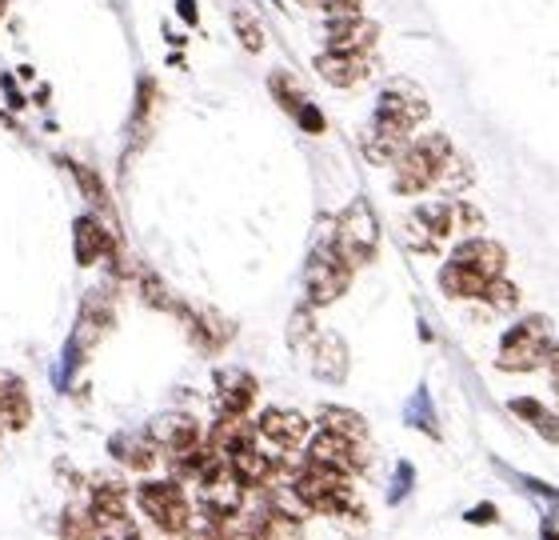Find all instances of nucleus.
Segmentation results:
<instances>
[{"label": "nucleus", "instance_id": "obj_1", "mask_svg": "<svg viewBox=\"0 0 559 540\" xmlns=\"http://www.w3.org/2000/svg\"><path fill=\"white\" fill-rule=\"evenodd\" d=\"M448 156H452V141L440 137V132L412 141L408 149L400 153L396 165H392L396 168V192L400 197H419L424 188L436 185V177H440V168H443Z\"/></svg>", "mask_w": 559, "mask_h": 540}, {"label": "nucleus", "instance_id": "obj_2", "mask_svg": "<svg viewBox=\"0 0 559 540\" xmlns=\"http://www.w3.org/2000/svg\"><path fill=\"white\" fill-rule=\"evenodd\" d=\"M551 361V325L544 317H524L508 337L500 341V364L503 373H532Z\"/></svg>", "mask_w": 559, "mask_h": 540}, {"label": "nucleus", "instance_id": "obj_3", "mask_svg": "<svg viewBox=\"0 0 559 540\" xmlns=\"http://www.w3.org/2000/svg\"><path fill=\"white\" fill-rule=\"evenodd\" d=\"M352 269H356V265L340 253L336 240L312 248V257L304 265V293H308V305L324 308V305H332V301H340V296L348 293Z\"/></svg>", "mask_w": 559, "mask_h": 540}, {"label": "nucleus", "instance_id": "obj_4", "mask_svg": "<svg viewBox=\"0 0 559 540\" xmlns=\"http://www.w3.org/2000/svg\"><path fill=\"white\" fill-rule=\"evenodd\" d=\"M376 245H380V221H376L372 204L368 200H352L336 221V248L352 265H368L376 257Z\"/></svg>", "mask_w": 559, "mask_h": 540}, {"label": "nucleus", "instance_id": "obj_5", "mask_svg": "<svg viewBox=\"0 0 559 540\" xmlns=\"http://www.w3.org/2000/svg\"><path fill=\"white\" fill-rule=\"evenodd\" d=\"M136 501L160 532H188V525H192V505H188V496L180 493V484L176 481L140 484Z\"/></svg>", "mask_w": 559, "mask_h": 540}, {"label": "nucleus", "instance_id": "obj_6", "mask_svg": "<svg viewBox=\"0 0 559 540\" xmlns=\"http://www.w3.org/2000/svg\"><path fill=\"white\" fill-rule=\"evenodd\" d=\"M455 228V204H419L404 216V245L412 253H440Z\"/></svg>", "mask_w": 559, "mask_h": 540}, {"label": "nucleus", "instance_id": "obj_7", "mask_svg": "<svg viewBox=\"0 0 559 540\" xmlns=\"http://www.w3.org/2000/svg\"><path fill=\"white\" fill-rule=\"evenodd\" d=\"M245 489L248 484L233 472V460H224V465H216V469L200 481V505H204V513H209L216 525H224V520H233L236 513H245Z\"/></svg>", "mask_w": 559, "mask_h": 540}, {"label": "nucleus", "instance_id": "obj_8", "mask_svg": "<svg viewBox=\"0 0 559 540\" xmlns=\"http://www.w3.org/2000/svg\"><path fill=\"white\" fill-rule=\"evenodd\" d=\"M364 453H368V445H360V441H352V436L336 433V429H320V433L312 436V445H308V460H316V465H328V469L344 472V477H352V472L360 469Z\"/></svg>", "mask_w": 559, "mask_h": 540}, {"label": "nucleus", "instance_id": "obj_9", "mask_svg": "<svg viewBox=\"0 0 559 540\" xmlns=\"http://www.w3.org/2000/svg\"><path fill=\"white\" fill-rule=\"evenodd\" d=\"M364 156L372 161V165H396L400 153L412 144V129L408 125H400V120L384 117V113H376L372 125L364 129Z\"/></svg>", "mask_w": 559, "mask_h": 540}, {"label": "nucleus", "instance_id": "obj_10", "mask_svg": "<svg viewBox=\"0 0 559 540\" xmlns=\"http://www.w3.org/2000/svg\"><path fill=\"white\" fill-rule=\"evenodd\" d=\"M376 113H384V117L400 120V125H408V129H416V125H424L428 120V96H424V89H416V84L408 81H396L388 84L384 93H380V105H376Z\"/></svg>", "mask_w": 559, "mask_h": 540}, {"label": "nucleus", "instance_id": "obj_11", "mask_svg": "<svg viewBox=\"0 0 559 540\" xmlns=\"http://www.w3.org/2000/svg\"><path fill=\"white\" fill-rule=\"evenodd\" d=\"M316 72L328 84H336V89H356L360 81H368L372 64H368V52H336V48H324L316 57Z\"/></svg>", "mask_w": 559, "mask_h": 540}, {"label": "nucleus", "instance_id": "obj_12", "mask_svg": "<svg viewBox=\"0 0 559 540\" xmlns=\"http://www.w3.org/2000/svg\"><path fill=\"white\" fill-rule=\"evenodd\" d=\"M324 45L336 48V52H368L376 45V24L364 21L360 12L352 16H332L324 33Z\"/></svg>", "mask_w": 559, "mask_h": 540}, {"label": "nucleus", "instance_id": "obj_13", "mask_svg": "<svg viewBox=\"0 0 559 540\" xmlns=\"http://www.w3.org/2000/svg\"><path fill=\"white\" fill-rule=\"evenodd\" d=\"M257 429H260V436H264V441H272V445L284 448V453L308 441V421H304V412H296V409L260 412Z\"/></svg>", "mask_w": 559, "mask_h": 540}, {"label": "nucleus", "instance_id": "obj_14", "mask_svg": "<svg viewBox=\"0 0 559 540\" xmlns=\"http://www.w3.org/2000/svg\"><path fill=\"white\" fill-rule=\"evenodd\" d=\"M460 265H467V269L484 272L488 281H496V277H503V269H508V253H503L500 240H488V236H472V240H464V245L455 248V257Z\"/></svg>", "mask_w": 559, "mask_h": 540}, {"label": "nucleus", "instance_id": "obj_15", "mask_svg": "<svg viewBox=\"0 0 559 540\" xmlns=\"http://www.w3.org/2000/svg\"><path fill=\"white\" fill-rule=\"evenodd\" d=\"M312 373L324 380V385H340L348 376V349L336 332H316L312 341Z\"/></svg>", "mask_w": 559, "mask_h": 540}, {"label": "nucleus", "instance_id": "obj_16", "mask_svg": "<svg viewBox=\"0 0 559 540\" xmlns=\"http://www.w3.org/2000/svg\"><path fill=\"white\" fill-rule=\"evenodd\" d=\"M152 436L173 457V453H185V448L200 445V424L192 416H185V412H164L160 421L152 424Z\"/></svg>", "mask_w": 559, "mask_h": 540}, {"label": "nucleus", "instance_id": "obj_17", "mask_svg": "<svg viewBox=\"0 0 559 540\" xmlns=\"http://www.w3.org/2000/svg\"><path fill=\"white\" fill-rule=\"evenodd\" d=\"M33 416V404H28V392L12 373H0V433H16L24 429Z\"/></svg>", "mask_w": 559, "mask_h": 540}, {"label": "nucleus", "instance_id": "obj_18", "mask_svg": "<svg viewBox=\"0 0 559 540\" xmlns=\"http://www.w3.org/2000/svg\"><path fill=\"white\" fill-rule=\"evenodd\" d=\"M260 429L252 421H248V412H221V421H216V429H212V448L216 453H224V457H233V453H240L245 445H252V436H257Z\"/></svg>", "mask_w": 559, "mask_h": 540}, {"label": "nucleus", "instance_id": "obj_19", "mask_svg": "<svg viewBox=\"0 0 559 540\" xmlns=\"http://www.w3.org/2000/svg\"><path fill=\"white\" fill-rule=\"evenodd\" d=\"M112 253H117V240H112L105 224L96 221V216H81L76 221V260H81L84 269L96 265V260L112 257Z\"/></svg>", "mask_w": 559, "mask_h": 540}, {"label": "nucleus", "instance_id": "obj_20", "mask_svg": "<svg viewBox=\"0 0 559 540\" xmlns=\"http://www.w3.org/2000/svg\"><path fill=\"white\" fill-rule=\"evenodd\" d=\"M228 460H233V472L248 484V489H269V484L280 477V465L272 457H264L257 445H245Z\"/></svg>", "mask_w": 559, "mask_h": 540}, {"label": "nucleus", "instance_id": "obj_21", "mask_svg": "<svg viewBox=\"0 0 559 540\" xmlns=\"http://www.w3.org/2000/svg\"><path fill=\"white\" fill-rule=\"evenodd\" d=\"M488 277L476 269H467V265H460V260H452V265H443L440 272V289L448 296H455V301H484V293H488Z\"/></svg>", "mask_w": 559, "mask_h": 540}, {"label": "nucleus", "instance_id": "obj_22", "mask_svg": "<svg viewBox=\"0 0 559 540\" xmlns=\"http://www.w3.org/2000/svg\"><path fill=\"white\" fill-rule=\"evenodd\" d=\"M112 457L132 472H148L160 457V445H156V436H129L120 433L112 436Z\"/></svg>", "mask_w": 559, "mask_h": 540}, {"label": "nucleus", "instance_id": "obj_23", "mask_svg": "<svg viewBox=\"0 0 559 540\" xmlns=\"http://www.w3.org/2000/svg\"><path fill=\"white\" fill-rule=\"evenodd\" d=\"M216 392H221V412H248L257 400V380L245 368H228L216 376Z\"/></svg>", "mask_w": 559, "mask_h": 540}, {"label": "nucleus", "instance_id": "obj_24", "mask_svg": "<svg viewBox=\"0 0 559 540\" xmlns=\"http://www.w3.org/2000/svg\"><path fill=\"white\" fill-rule=\"evenodd\" d=\"M192 332H197L200 353H216L233 337V325H224L216 313H192Z\"/></svg>", "mask_w": 559, "mask_h": 540}, {"label": "nucleus", "instance_id": "obj_25", "mask_svg": "<svg viewBox=\"0 0 559 540\" xmlns=\"http://www.w3.org/2000/svg\"><path fill=\"white\" fill-rule=\"evenodd\" d=\"M320 421H324V429H336V433H344V436H352V441H360V445H368V424H364V416H356L352 409L328 404Z\"/></svg>", "mask_w": 559, "mask_h": 540}, {"label": "nucleus", "instance_id": "obj_26", "mask_svg": "<svg viewBox=\"0 0 559 540\" xmlns=\"http://www.w3.org/2000/svg\"><path fill=\"white\" fill-rule=\"evenodd\" d=\"M269 89H272V96H276L280 105L288 108V113H300L308 101H304V89H300V81L296 77H288V72H272L269 77Z\"/></svg>", "mask_w": 559, "mask_h": 540}, {"label": "nucleus", "instance_id": "obj_27", "mask_svg": "<svg viewBox=\"0 0 559 540\" xmlns=\"http://www.w3.org/2000/svg\"><path fill=\"white\" fill-rule=\"evenodd\" d=\"M467 180H472V168H467V161L452 149V156L443 161L440 177H436V185L448 188V192H460V188H467Z\"/></svg>", "mask_w": 559, "mask_h": 540}, {"label": "nucleus", "instance_id": "obj_28", "mask_svg": "<svg viewBox=\"0 0 559 540\" xmlns=\"http://www.w3.org/2000/svg\"><path fill=\"white\" fill-rule=\"evenodd\" d=\"M60 532L64 537H100V525H96L93 508H69L60 520Z\"/></svg>", "mask_w": 559, "mask_h": 540}, {"label": "nucleus", "instance_id": "obj_29", "mask_svg": "<svg viewBox=\"0 0 559 540\" xmlns=\"http://www.w3.org/2000/svg\"><path fill=\"white\" fill-rule=\"evenodd\" d=\"M484 301H488L491 308H500V313H512V308L520 305V289H515L512 281H503V277H496V281L488 284V293H484Z\"/></svg>", "mask_w": 559, "mask_h": 540}, {"label": "nucleus", "instance_id": "obj_30", "mask_svg": "<svg viewBox=\"0 0 559 540\" xmlns=\"http://www.w3.org/2000/svg\"><path fill=\"white\" fill-rule=\"evenodd\" d=\"M236 36H240V45L248 52H260L264 48V28H260L257 16H248V12H236Z\"/></svg>", "mask_w": 559, "mask_h": 540}, {"label": "nucleus", "instance_id": "obj_31", "mask_svg": "<svg viewBox=\"0 0 559 540\" xmlns=\"http://www.w3.org/2000/svg\"><path fill=\"white\" fill-rule=\"evenodd\" d=\"M140 293H144V301H148L152 308H173L176 301H173V293L164 289L156 277H144V284H140Z\"/></svg>", "mask_w": 559, "mask_h": 540}, {"label": "nucleus", "instance_id": "obj_32", "mask_svg": "<svg viewBox=\"0 0 559 540\" xmlns=\"http://www.w3.org/2000/svg\"><path fill=\"white\" fill-rule=\"evenodd\" d=\"M300 4L328 12V16H352V12H360V0H300Z\"/></svg>", "mask_w": 559, "mask_h": 540}, {"label": "nucleus", "instance_id": "obj_33", "mask_svg": "<svg viewBox=\"0 0 559 540\" xmlns=\"http://www.w3.org/2000/svg\"><path fill=\"white\" fill-rule=\"evenodd\" d=\"M72 173H76V180H81V185H84V197L96 200V204H105V185H100V177H96L93 168L72 165Z\"/></svg>", "mask_w": 559, "mask_h": 540}, {"label": "nucleus", "instance_id": "obj_34", "mask_svg": "<svg viewBox=\"0 0 559 540\" xmlns=\"http://www.w3.org/2000/svg\"><path fill=\"white\" fill-rule=\"evenodd\" d=\"M512 412L515 416H520V421H527V424H536L539 416H544V404H539V400H532V397H520V400H512Z\"/></svg>", "mask_w": 559, "mask_h": 540}, {"label": "nucleus", "instance_id": "obj_35", "mask_svg": "<svg viewBox=\"0 0 559 540\" xmlns=\"http://www.w3.org/2000/svg\"><path fill=\"white\" fill-rule=\"evenodd\" d=\"M296 117H300L304 132H324V129H328L324 113H320V108H316V105H304L300 113H296Z\"/></svg>", "mask_w": 559, "mask_h": 540}, {"label": "nucleus", "instance_id": "obj_36", "mask_svg": "<svg viewBox=\"0 0 559 540\" xmlns=\"http://www.w3.org/2000/svg\"><path fill=\"white\" fill-rule=\"evenodd\" d=\"M308 332H312V317H308V313H296V317H292V325H288V341L300 349Z\"/></svg>", "mask_w": 559, "mask_h": 540}, {"label": "nucleus", "instance_id": "obj_37", "mask_svg": "<svg viewBox=\"0 0 559 540\" xmlns=\"http://www.w3.org/2000/svg\"><path fill=\"white\" fill-rule=\"evenodd\" d=\"M455 224H460V228H479V224H484V212L472 209V204H455Z\"/></svg>", "mask_w": 559, "mask_h": 540}, {"label": "nucleus", "instance_id": "obj_38", "mask_svg": "<svg viewBox=\"0 0 559 540\" xmlns=\"http://www.w3.org/2000/svg\"><path fill=\"white\" fill-rule=\"evenodd\" d=\"M180 16H185V21H197V4H192V0H180Z\"/></svg>", "mask_w": 559, "mask_h": 540}, {"label": "nucleus", "instance_id": "obj_39", "mask_svg": "<svg viewBox=\"0 0 559 540\" xmlns=\"http://www.w3.org/2000/svg\"><path fill=\"white\" fill-rule=\"evenodd\" d=\"M551 373H556V388H559V344H556V349H551Z\"/></svg>", "mask_w": 559, "mask_h": 540}, {"label": "nucleus", "instance_id": "obj_40", "mask_svg": "<svg viewBox=\"0 0 559 540\" xmlns=\"http://www.w3.org/2000/svg\"><path fill=\"white\" fill-rule=\"evenodd\" d=\"M4 9H9V0H0V21H4Z\"/></svg>", "mask_w": 559, "mask_h": 540}]
</instances>
